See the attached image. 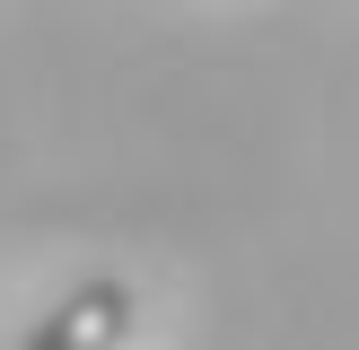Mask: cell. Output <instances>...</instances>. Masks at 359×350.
Masks as SVG:
<instances>
[{
	"label": "cell",
	"instance_id": "cell-1",
	"mask_svg": "<svg viewBox=\"0 0 359 350\" xmlns=\"http://www.w3.org/2000/svg\"><path fill=\"white\" fill-rule=\"evenodd\" d=\"M132 324H140V298L123 289L114 272H97V280H79V289H70L18 350H123Z\"/></svg>",
	"mask_w": 359,
	"mask_h": 350
}]
</instances>
